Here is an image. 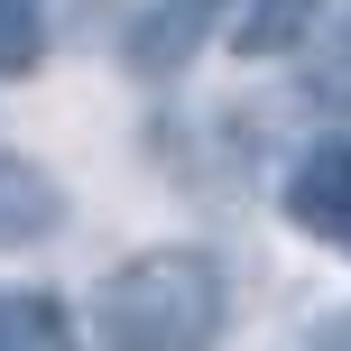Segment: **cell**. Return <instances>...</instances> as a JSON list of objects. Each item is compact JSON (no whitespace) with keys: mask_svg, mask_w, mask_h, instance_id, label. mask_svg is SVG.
I'll return each instance as SVG.
<instances>
[{"mask_svg":"<svg viewBox=\"0 0 351 351\" xmlns=\"http://www.w3.org/2000/svg\"><path fill=\"white\" fill-rule=\"evenodd\" d=\"M65 231V185H56L37 158L0 148V250H37Z\"/></svg>","mask_w":351,"mask_h":351,"instance_id":"cell-3","label":"cell"},{"mask_svg":"<svg viewBox=\"0 0 351 351\" xmlns=\"http://www.w3.org/2000/svg\"><path fill=\"white\" fill-rule=\"evenodd\" d=\"M47 65V10L37 0H0V84H28Z\"/></svg>","mask_w":351,"mask_h":351,"instance_id":"cell-7","label":"cell"},{"mask_svg":"<svg viewBox=\"0 0 351 351\" xmlns=\"http://www.w3.org/2000/svg\"><path fill=\"white\" fill-rule=\"evenodd\" d=\"M222 10V0H158V10H139L130 19V37H121V56H130V74H185V56L204 47V19Z\"/></svg>","mask_w":351,"mask_h":351,"instance_id":"cell-4","label":"cell"},{"mask_svg":"<svg viewBox=\"0 0 351 351\" xmlns=\"http://www.w3.org/2000/svg\"><path fill=\"white\" fill-rule=\"evenodd\" d=\"M231 315V287L213 250H139L93 296V351H213Z\"/></svg>","mask_w":351,"mask_h":351,"instance_id":"cell-1","label":"cell"},{"mask_svg":"<svg viewBox=\"0 0 351 351\" xmlns=\"http://www.w3.org/2000/svg\"><path fill=\"white\" fill-rule=\"evenodd\" d=\"M305 351H351V315H324L315 333H305Z\"/></svg>","mask_w":351,"mask_h":351,"instance_id":"cell-9","label":"cell"},{"mask_svg":"<svg viewBox=\"0 0 351 351\" xmlns=\"http://www.w3.org/2000/svg\"><path fill=\"white\" fill-rule=\"evenodd\" d=\"M0 351H84L56 296H0Z\"/></svg>","mask_w":351,"mask_h":351,"instance_id":"cell-6","label":"cell"},{"mask_svg":"<svg viewBox=\"0 0 351 351\" xmlns=\"http://www.w3.org/2000/svg\"><path fill=\"white\" fill-rule=\"evenodd\" d=\"M287 222L305 231V241H324V250H351V139H324V148H305L296 167H287Z\"/></svg>","mask_w":351,"mask_h":351,"instance_id":"cell-2","label":"cell"},{"mask_svg":"<svg viewBox=\"0 0 351 351\" xmlns=\"http://www.w3.org/2000/svg\"><path fill=\"white\" fill-rule=\"evenodd\" d=\"M324 10H333V0H241L231 47H241V56H296V47H315Z\"/></svg>","mask_w":351,"mask_h":351,"instance_id":"cell-5","label":"cell"},{"mask_svg":"<svg viewBox=\"0 0 351 351\" xmlns=\"http://www.w3.org/2000/svg\"><path fill=\"white\" fill-rule=\"evenodd\" d=\"M305 93H315L324 111H351V10H342V28L324 37V56H315V74H305Z\"/></svg>","mask_w":351,"mask_h":351,"instance_id":"cell-8","label":"cell"}]
</instances>
